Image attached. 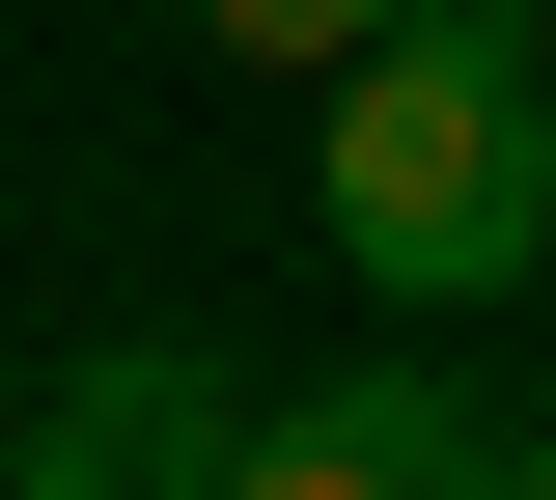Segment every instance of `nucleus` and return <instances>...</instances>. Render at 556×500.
Here are the masks:
<instances>
[{"label":"nucleus","mask_w":556,"mask_h":500,"mask_svg":"<svg viewBox=\"0 0 556 500\" xmlns=\"http://www.w3.org/2000/svg\"><path fill=\"white\" fill-rule=\"evenodd\" d=\"M306 222H334L362 306H501V279L556 251V112H529V56H473V28L334 56V167H306Z\"/></svg>","instance_id":"nucleus-1"},{"label":"nucleus","mask_w":556,"mask_h":500,"mask_svg":"<svg viewBox=\"0 0 556 500\" xmlns=\"http://www.w3.org/2000/svg\"><path fill=\"white\" fill-rule=\"evenodd\" d=\"M195 28H223L251 84H334V56H390V0H195Z\"/></svg>","instance_id":"nucleus-4"},{"label":"nucleus","mask_w":556,"mask_h":500,"mask_svg":"<svg viewBox=\"0 0 556 500\" xmlns=\"http://www.w3.org/2000/svg\"><path fill=\"white\" fill-rule=\"evenodd\" d=\"M223 473H251V361H195V334L56 361L28 445H0V500H223Z\"/></svg>","instance_id":"nucleus-2"},{"label":"nucleus","mask_w":556,"mask_h":500,"mask_svg":"<svg viewBox=\"0 0 556 500\" xmlns=\"http://www.w3.org/2000/svg\"><path fill=\"white\" fill-rule=\"evenodd\" d=\"M223 500H501V418L445 361H306V389H251V473Z\"/></svg>","instance_id":"nucleus-3"},{"label":"nucleus","mask_w":556,"mask_h":500,"mask_svg":"<svg viewBox=\"0 0 556 500\" xmlns=\"http://www.w3.org/2000/svg\"><path fill=\"white\" fill-rule=\"evenodd\" d=\"M501 500H556V418H501Z\"/></svg>","instance_id":"nucleus-5"},{"label":"nucleus","mask_w":556,"mask_h":500,"mask_svg":"<svg viewBox=\"0 0 556 500\" xmlns=\"http://www.w3.org/2000/svg\"><path fill=\"white\" fill-rule=\"evenodd\" d=\"M0 445H28V389H0Z\"/></svg>","instance_id":"nucleus-6"}]
</instances>
